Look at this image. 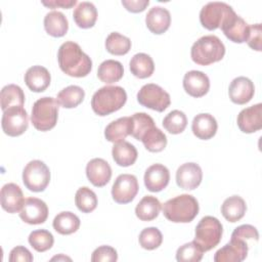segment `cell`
I'll list each match as a JSON object with an SVG mask.
<instances>
[{
    "mask_svg": "<svg viewBox=\"0 0 262 262\" xmlns=\"http://www.w3.org/2000/svg\"><path fill=\"white\" fill-rule=\"evenodd\" d=\"M104 45L111 54L124 55L131 49V40L118 32H113L106 37Z\"/></svg>",
    "mask_w": 262,
    "mask_h": 262,
    "instance_id": "obj_37",
    "label": "cell"
},
{
    "mask_svg": "<svg viewBox=\"0 0 262 262\" xmlns=\"http://www.w3.org/2000/svg\"><path fill=\"white\" fill-rule=\"evenodd\" d=\"M75 204L82 213H90L97 207V196L92 189L83 186L76 191Z\"/></svg>",
    "mask_w": 262,
    "mask_h": 262,
    "instance_id": "obj_38",
    "label": "cell"
},
{
    "mask_svg": "<svg viewBox=\"0 0 262 262\" xmlns=\"http://www.w3.org/2000/svg\"><path fill=\"white\" fill-rule=\"evenodd\" d=\"M139 245L145 250H155L162 245L163 235L157 227H146L139 233Z\"/></svg>",
    "mask_w": 262,
    "mask_h": 262,
    "instance_id": "obj_42",
    "label": "cell"
},
{
    "mask_svg": "<svg viewBox=\"0 0 262 262\" xmlns=\"http://www.w3.org/2000/svg\"><path fill=\"white\" fill-rule=\"evenodd\" d=\"M0 101L2 111L14 105H24L25 93L23 89L15 84H8L4 86L0 93Z\"/></svg>",
    "mask_w": 262,
    "mask_h": 262,
    "instance_id": "obj_36",
    "label": "cell"
},
{
    "mask_svg": "<svg viewBox=\"0 0 262 262\" xmlns=\"http://www.w3.org/2000/svg\"><path fill=\"white\" fill-rule=\"evenodd\" d=\"M1 126L8 136H19L25 133L29 126L27 111L21 105H14L3 111Z\"/></svg>",
    "mask_w": 262,
    "mask_h": 262,
    "instance_id": "obj_10",
    "label": "cell"
},
{
    "mask_svg": "<svg viewBox=\"0 0 262 262\" xmlns=\"http://www.w3.org/2000/svg\"><path fill=\"white\" fill-rule=\"evenodd\" d=\"M118 260L117 251L111 246H100L96 248L92 255L91 261L92 262H115Z\"/></svg>",
    "mask_w": 262,
    "mask_h": 262,
    "instance_id": "obj_45",
    "label": "cell"
},
{
    "mask_svg": "<svg viewBox=\"0 0 262 262\" xmlns=\"http://www.w3.org/2000/svg\"><path fill=\"white\" fill-rule=\"evenodd\" d=\"M133 128L132 117H122L111 122L104 129V137L107 141L118 143L131 135Z\"/></svg>",
    "mask_w": 262,
    "mask_h": 262,
    "instance_id": "obj_24",
    "label": "cell"
},
{
    "mask_svg": "<svg viewBox=\"0 0 262 262\" xmlns=\"http://www.w3.org/2000/svg\"><path fill=\"white\" fill-rule=\"evenodd\" d=\"M199 203L191 194H180L168 200L163 205L164 216L174 223L191 222L199 214Z\"/></svg>",
    "mask_w": 262,
    "mask_h": 262,
    "instance_id": "obj_2",
    "label": "cell"
},
{
    "mask_svg": "<svg viewBox=\"0 0 262 262\" xmlns=\"http://www.w3.org/2000/svg\"><path fill=\"white\" fill-rule=\"evenodd\" d=\"M144 147L151 152H160L167 145V136L156 126L147 129L140 138Z\"/></svg>",
    "mask_w": 262,
    "mask_h": 262,
    "instance_id": "obj_35",
    "label": "cell"
},
{
    "mask_svg": "<svg viewBox=\"0 0 262 262\" xmlns=\"http://www.w3.org/2000/svg\"><path fill=\"white\" fill-rule=\"evenodd\" d=\"M248 45L257 51L262 50V26L261 24L251 25L249 29V36L246 41Z\"/></svg>",
    "mask_w": 262,
    "mask_h": 262,
    "instance_id": "obj_46",
    "label": "cell"
},
{
    "mask_svg": "<svg viewBox=\"0 0 262 262\" xmlns=\"http://www.w3.org/2000/svg\"><path fill=\"white\" fill-rule=\"evenodd\" d=\"M145 24L151 33L161 35L169 29L171 24V14L165 7L154 6L145 15Z\"/></svg>",
    "mask_w": 262,
    "mask_h": 262,
    "instance_id": "obj_22",
    "label": "cell"
},
{
    "mask_svg": "<svg viewBox=\"0 0 262 262\" xmlns=\"http://www.w3.org/2000/svg\"><path fill=\"white\" fill-rule=\"evenodd\" d=\"M124 75L123 64L115 59H106L102 61L97 70L98 79L106 84L120 81Z\"/></svg>",
    "mask_w": 262,
    "mask_h": 262,
    "instance_id": "obj_32",
    "label": "cell"
},
{
    "mask_svg": "<svg viewBox=\"0 0 262 262\" xmlns=\"http://www.w3.org/2000/svg\"><path fill=\"white\" fill-rule=\"evenodd\" d=\"M41 3L49 8H57V7H61L64 9L68 8H72L73 6H75L77 4V0H42Z\"/></svg>",
    "mask_w": 262,
    "mask_h": 262,
    "instance_id": "obj_49",
    "label": "cell"
},
{
    "mask_svg": "<svg viewBox=\"0 0 262 262\" xmlns=\"http://www.w3.org/2000/svg\"><path fill=\"white\" fill-rule=\"evenodd\" d=\"M220 28L226 38L234 43H244L248 39L250 26L235 11L223 21Z\"/></svg>",
    "mask_w": 262,
    "mask_h": 262,
    "instance_id": "obj_14",
    "label": "cell"
},
{
    "mask_svg": "<svg viewBox=\"0 0 262 262\" xmlns=\"http://www.w3.org/2000/svg\"><path fill=\"white\" fill-rule=\"evenodd\" d=\"M143 179L147 190L159 192L167 187L170 181V172L166 166L154 164L146 169Z\"/></svg>",
    "mask_w": 262,
    "mask_h": 262,
    "instance_id": "obj_18",
    "label": "cell"
},
{
    "mask_svg": "<svg viewBox=\"0 0 262 262\" xmlns=\"http://www.w3.org/2000/svg\"><path fill=\"white\" fill-rule=\"evenodd\" d=\"M249 245L239 238L231 237L229 243L219 249L214 255L215 262H242L248 256Z\"/></svg>",
    "mask_w": 262,
    "mask_h": 262,
    "instance_id": "obj_13",
    "label": "cell"
},
{
    "mask_svg": "<svg viewBox=\"0 0 262 262\" xmlns=\"http://www.w3.org/2000/svg\"><path fill=\"white\" fill-rule=\"evenodd\" d=\"M19 217L31 225L42 224L48 217V207L44 201L38 198H28L19 211Z\"/></svg>",
    "mask_w": 262,
    "mask_h": 262,
    "instance_id": "obj_12",
    "label": "cell"
},
{
    "mask_svg": "<svg viewBox=\"0 0 262 262\" xmlns=\"http://www.w3.org/2000/svg\"><path fill=\"white\" fill-rule=\"evenodd\" d=\"M32 253L24 246H16L9 253V262H32Z\"/></svg>",
    "mask_w": 262,
    "mask_h": 262,
    "instance_id": "obj_47",
    "label": "cell"
},
{
    "mask_svg": "<svg viewBox=\"0 0 262 262\" xmlns=\"http://www.w3.org/2000/svg\"><path fill=\"white\" fill-rule=\"evenodd\" d=\"M162 209V204L154 195L143 196L135 208V215L141 221H151L156 219Z\"/></svg>",
    "mask_w": 262,
    "mask_h": 262,
    "instance_id": "obj_30",
    "label": "cell"
},
{
    "mask_svg": "<svg viewBox=\"0 0 262 262\" xmlns=\"http://www.w3.org/2000/svg\"><path fill=\"white\" fill-rule=\"evenodd\" d=\"M44 29L46 33L52 37H62L69 30L68 18L60 11H49L44 17Z\"/></svg>",
    "mask_w": 262,
    "mask_h": 262,
    "instance_id": "obj_27",
    "label": "cell"
},
{
    "mask_svg": "<svg viewBox=\"0 0 262 262\" xmlns=\"http://www.w3.org/2000/svg\"><path fill=\"white\" fill-rule=\"evenodd\" d=\"M57 60L60 70L71 77H86L92 70L91 58L73 41H67L59 46Z\"/></svg>",
    "mask_w": 262,
    "mask_h": 262,
    "instance_id": "obj_1",
    "label": "cell"
},
{
    "mask_svg": "<svg viewBox=\"0 0 262 262\" xmlns=\"http://www.w3.org/2000/svg\"><path fill=\"white\" fill-rule=\"evenodd\" d=\"M127 101V93L121 86H103L92 96L91 107L98 116H107L119 111Z\"/></svg>",
    "mask_w": 262,
    "mask_h": 262,
    "instance_id": "obj_3",
    "label": "cell"
},
{
    "mask_svg": "<svg viewBox=\"0 0 262 262\" xmlns=\"http://www.w3.org/2000/svg\"><path fill=\"white\" fill-rule=\"evenodd\" d=\"M60 259H62V260H70L71 261V258H69V257H64V256H62V255H60V256H56V257H53L51 260L53 261V260H60Z\"/></svg>",
    "mask_w": 262,
    "mask_h": 262,
    "instance_id": "obj_50",
    "label": "cell"
},
{
    "mask_svg": "<svg viewBox=\"0 0 262 262\" xmlns=\"http://www.w3.org/2000/svg\"><path fill=\"white\" fill-rule=\"evenodd\" d=\"M137 101L150 110L164 112L171 103L170 94L161 86L148 83L143 85L137 93Z\"/></svg>",
    "mask_w": 262,
    "mask_h": 262,
    "instance_id": "obj_8",
    "label": "cell"
},
{
    "mask_svg": "<svg viewBox=\"0 0 262 262\" xmlns=\"http://www.w3.org/2000/svg\"><path fill=\"white\" fill-rule=\"evenodd\" d=\"M202 179V168L196 163H184L176 171V183L182 189L193 190L201 184Z\"/></svg>",
    "mask_w": 262,
    "mask_h": 262,
    "instance_id": "obj_15",
    "label": "cell"
},
{
    "mask_svg": "<svg viewBox=\"0 0 262 262\" xmlns=\"http://www.w3.org/2000/svg\"><path fill=\"white\" fill-rule=\"evenodd\" d=\"M204 251L194 242H189L177 249L176 260L178 262H199L202 260Z\"/></svg>",
    "mask_w": 262,
    "mask_h": 262,
    "instance_id": "obj_41",
    "label": "cell"
},
{
    "mask_svg": "<svg viewBox=\"0 0 262 262\" xmlns=\"http://www.w3.org/2000/svg\"><path fill=\"white\" fill-rule=\"evenodd\" d=\"M84 97L85 91L82 87L70 85L58 92L56 100L64 108H74L83 101Z\"/></svg>",
    "mask_w": 262,
    "mask_h": 262,
    "instance_id": "obj_34",
    "label": "cell"
},
{
    "mask_svg": "<svg viewBox=\"0 0 262 262\" xmlns=\"http://www.w3.org/2000/svg\"><path fill=\"white\" fill-rule=\"evenodd\" d=\"M59 103L50 96H44L35 101L32 107L31 122L35 129L45 132L55 127L58 118Z\"/></svg>",
    "mask_w": 262,
    "mask_h": 262,
    "instance_id": "obj_5",
    "label": "cell"
},
{
    "mask_svg": "<svg viewBox=\"0 0 262 262\" xmlns=\"http://www.w3.org/2000/svg\"><path fill=\"white\" fill-rule=\"evenodd\" d=\"M246 211V202L239 195H231L227 198L221 206V213L223 217L231 223L241 220L245 216Z\"/></svg>",
    "mask_w": 262,
    "mask_h": 262,
    "instance_id": "obj_29",
    "label": "cell"
},
{
    "mask_svg": "<svg viewBox=\"0 0 262 262\" xmlns=\"http://www.w3.org/2000/svg\"><path fill=\"white\" fill-rule=\"evenodd\" d=\"M139 189L136 176L132 174L119 175L112 187L113 200L118 204L131 203Z\"/></svg>",
    "mask_w": 262,
    "mask_h": 262,
    "instance_id": "obj_11",
    "label": "cell"
},
{
    "mask_svg": "<svg viewBox=\"0 0 262 262\" xmlns=\"http://www.w3.org/2000/svg\"><path fill=\"white\" fill-rule=\"evenodd\" d=\"M223 227L221 222L213 216L203 217L194 231V242L202 248L204 252L215 248L221 241Z\"/></svg>",
    "mask_w": 262,
    "mask_h": 262,
    "instance_id": "obj_6",
    "label": "cell"
},
{
    "mask_svg": "<svg viewBox=\"0 0 262 262\" xmlns=\"http://www.w3.org/2000/svg\"><path fill=\"white\" fill-rule=\"evenodd\" d=\"M255 93L254 83L247 77L241 76L234 78L228 88L230 100L236 104H245L249 102Z\"/></svg>",
    "mask_w": 262,
    "mask_h": 262,
    "instance_id": "obj_20",
    "label": "cell"
},
{
    "mask_svg": "<svg viewBox=\"0 0 262 262\" xmlns=\"http://www.w3.org/2000/svg\"><path fill=\"white\" fill-rule=\"evenodd\" d=\"M112 156L117 165L121 167H129L136 162L138 152L132 143L124 140L114 144Z\"/></svg>",
    "mask_w": 262,
    "mask_h": 262,
    "instance_id": "obj_28",
    "label": "cell"
},
{
    "mask_svg": "<svg viewBox=\"0 0 262 262\" xmlns=\"http://www.w3.org/2000/svg\"><path fill=\"white\" fill-rule=\"evenodd\" d=\"M218 124L216 119L208 114L202 113L196 115L191 123L192 133L200 139L208 140L212 138L217 132Z\"/></svg>",
    "mask_w": 262,
    "mask_h": 262,
    "instance_id": "obj_25",
    "label": "cell"
},
{
    "mask_svg": "<svg viewBox=\"0 0 262 262\" xmlns=\"http://www.w3.org/2000/svg\"><path fill=\"white\" fill-rule=\"evenodd\" d=\"M132 122H133V128H132L131 135L136 140H140L143 133L147 129L155 126L154 119L146 113H135L132 116Z\"/></svg>",
    "mask_w": 262,
    "mask_h": 262,
    "instance_id": "obj_43",
    "label": "cell"
},
{
    "mask_svg": "<svg viewBox=\"0 0 262 262\" xmlns=\"http://www.w3.org/2000/svg\"><path fill=\"white\" fill-rule=\"evenodd\" d=\"M231 237L243 239L249 245L250 243L258 242L259 232L255 226L251 224H243L234 228V230L231 233Z\"/></svg>",
    "mask_w": 262,
    "mask_h": 262,
    "instance_id": "obj_44",
    "label": "cell"
},
{
    "mask_svg": "<svg viewBox=\"0 0 262 262\" xmlns=\"http://www.w3.org/2000/svg\"><path fill=\"white\" fill-rule=\"evenodd\" d=\"M233 12V8L225 2H209L200 11V21L204 28L213 31L220 28L223 21Z\"/></svg>",
    "mask_w": 262,
    "mask_h": 262,
    "instance_id": "obj_9",
    "label": "cell"
},
{
    "mask_svg": "<svg viewBox=\"0 0 262 262\" xmlns=\"http://www.w3.org/2000/svg\"><path fill=\"white\" fill-rule=\"evenodd\" d=\"M49 71L42 66H33L25 74V83L33 92H43L50 85Z\"/></svg>",
    "mask_w": 262,
    "mask_h": 262,
    "instance_id": "obj_23",
    "label": "cell"
},
{
    "mask_svg": "<svg viewBox=\"0 0 262 262\" xmlns=\"http://www.w3.org/2000/svg\"><path fill=\"white\" fill-rule=\"evenodd\" d=\"M186 125H187L186 115L179 110H174L170 112L163 119L164 128L171 134L182 133L186 128Z\"/></svg>",
    "mask_w": 262,
    "mask_h": 262,
    "instance_id": "obj_39",
    "label": "cell"
},
{
    "mask_svg": "<svg viewBox=\"0 0 262 262\" xmlns=\"http://www.w3.org/2000/svg\"><path fill=\"white\" fill-rule=\"evenodd\" d=\"M28 241L37 252H45L51 249L54 244L52 233L46 229H37L32 231L28 237Z\"/></svg>",
    "mask_w": 262,
    "mask_h": 262,
    "instance_id": "obj_40",
    "label": "cell"
},
{
    "mask_svg": "<svg viewBox=\"0 0 262 262\" xmlns=\"http://www.w3.org/2000/svg\"><path fill=\"white\" fill-rule=\"evenodd\" d=\"M225 46L215 35H207L198 39L191 46L190 56L200 66H209L223 58Z\"/></svg>",
    "mask_w": 262,
    "mask_h": 262,
    "instance_id": "obj_4",
    "label": "cell"
},
{
    "mask_svg": "<svg viewBox=\"0 0 262 262\" xmlns=\"http://www.w3.org/2000/svg\"><path fill=\"white\" fill-rule=\"evenodd\" d=\"M52 226L56 232L62 235H68L76 232L80 227L79 217L70 212L63 211L58 213L52 222Z\"/></svg>",
    "mask_w": 262,
    "mask_h": 262,
    "instance_id": "obj_33",
    "label": "cell"
},
{
    "mask_svg": "<svg viewBox=\"0 0 262 262\" xmlns=\"http://www.w3.org/2000/svg\"><path fill=\"white\" fill-rule=\"evenodd\" d=\"M50 181V170L40 160L29 162L23 171V182L25 186L34 192L45 190Z\"/></svg>",
    "mask_w": 262,
    "mask_h": 262,
    "instance_id": "obj_7",
    "label": "cell"
},
{
    "mask_svg": "<svg viewBox=\"0 0 262 262\" xmlns=\"http://www.w3.org/2000/svg\"><path fill=\"white\" fill-rule=\"evenodd\" d=\"M149 4L148 0H122V5L130 12L137 13L143 11Z\"/></svg>",
    "mask_w": 262,
    "mask_h": 262,
    "instance_id": "obj_48",
    "label": "cell"
},
{
    "mask_svg": "<svg viewBox=\"0 0 262 262\" xmlns=\"http://www.w3.org/2000/svg\"><path fill=\"white\" fill-rule=\"evenodd\" d=\"M129 68L135 77L139 79H145L154 74L155 63L148 54L140 52L132 56L129 62Z\"/></svg>",
    "mask_w": 262,
    "mask_h": 262,
    "instance_id": "obj_31",
    "label": "cell"
},
{
    "mask_svg": "<svg viewBox=\"0 0 262 262\" xmlns=\"http://www.w3.org/2000/svg\"><path fill=\"white\" fill-rule=\"evenodd\" d=\"M86 175L94 186L102 187L111 180L112 168L105 160L94 158L86 165Z\"/></svg>",
    "mask_w": 262,
    "mask_h": 262,
    "instance_id": "obj_17",
    "label": "cell"
},
{
    "mask_svg": "<svg viewBox=\"0 0 262 262\" xmlns=\"http://www.w3.org/2000/svg\"><path fill=\"white\" fill-rule=\"evenodd\" d=\"M76 25L82 29H89L95 25L97 19V9L92 2L83 1L78 3L73 12Z\"/></svg>",
    "mask_w": 262,
    "mask_h": 262,
    "instance_id": "obj_26",
    "label": "cell"
},
{
    "mask_svg": "<svg viewBox=\"0 0 262 262\" xmlns=\"http://www.w3.org/2000/svg\"><path fill=\"white\" fill-rule=\"evenodd\" d=\"M183 88L192 97H202L210 89L209 77L201 71H189L183 77Z\"/></svg>",
    "mask_w": 262,
    "mask_h": 262,
    "instance_id": "obj_19",
    "label": "cell"
},
{
    "mask_svg": "<svg viewBox=\"0 0 262 262\" xmlns=\"http://www.w3.org/2000/svg\"><path fill=\"white\" fill-rule=\"evenodd\" d=\"M239 130L244 133H254L262 128V104L257 103L239 112L236 119Z\"/></svg>",
    "mask_w": 262,
    "mask_h": 262,
    "instance_id": "obj_16",
    "label": "cell"
},
{
    "mask_svg": "<svg viewBox=\"0 0 262 262\" xmlns=\"http://www.w3.org/2000/svg\"><path fill=\"white\" fill-rule=\"evenodd\" d=\"M0 200L2 209L11 214L20 211L25 203L21 188L12 182L6 183L2 186Z\"/></svg>",
    "mask_w": 262,
    "mask_h": 262,
    "instance_id": "obj_21",
    "label": "cell"
}]
</instances>
